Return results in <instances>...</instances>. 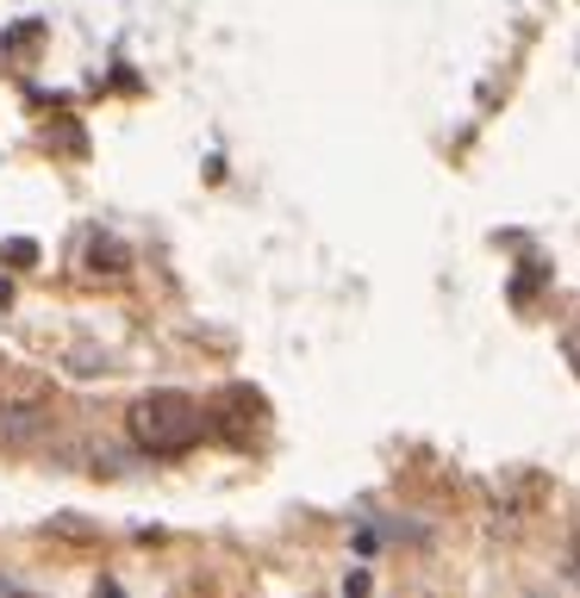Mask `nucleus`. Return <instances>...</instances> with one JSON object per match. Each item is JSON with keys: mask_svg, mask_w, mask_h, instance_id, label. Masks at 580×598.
<instances>
[{"mask_svg": "<svg viewBox=\"0 0 580 598\" xmlns=\"http://www.w3.org/2000/svg\"><path fill=\"white\" fill-rule=\"evenodd\" d=\"M125 430H132V443L150 449V455H188V449L207 437V411H200V399L181 393V386H150V393L132 399Z\"/></svg>", "mask_w": 580, "mask_h": 598, "instance_id": "f257e3e1", "label": "nucleus"}, {"mask_svg": "<svg viewBox=\"0 0 580 598\" xmlns=\"http://www.w3.org/2000/svg\"><path fill=\"white\" fill-rule=\"evenodd\" d=\"M7 586H13V579H0V593H7Z\"/></svg>", "mask_w": 580, "mask_h": 598, "instance_id": "f03ea898", "label": "nucleus"}]
</instances>
